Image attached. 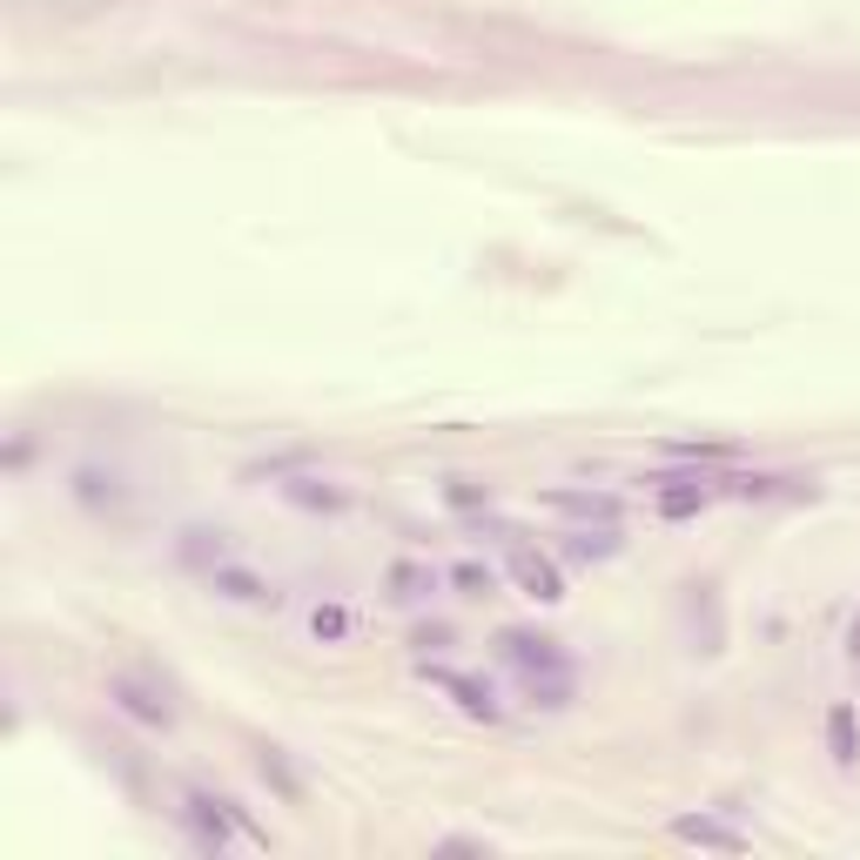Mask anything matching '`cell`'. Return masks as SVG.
Returning a JSON list of instances; mask_svg holds the SVG:
<instances>
[{
	"label": "cell",
	"mask_w": 860,
	"mask_h": 860,
	"mask_svg": "<svg viewBox=\"0 0 860 860\" xmlns=\"http://www.w3.org/2000/svg\"><path fill=\"white\" fill-rule=\"evenodd\" d=\"M498 653L524 672L531 699L538 706H572V666L552 638H538V632H498Z\"/></svg>",
	"instance_id": "1"
},
{
	"label": "cell",
	"mask_w": 860,
	"mask_h": 860,
	"mask_svg": "<svg viewBox=\"0 0 860 860\" xmlns=\"http://www.w3.org/2000/svg\"><path fill=\"white\" fill-rule=\"evenodd\" d=\"M417 672H423L430 686H438V692H451V699H457V713H471V720H498V699H491V686H477L471 672H457V666H430V659H423Z\"/></svg>",
	"instance_id": "2"
},
{
	"label": "cell",
	"mask_w": 860,
	"mask_h": 860,
	"mask_svg": "<svg viewBox=\"0 0 860 860\" xmlns=\"http://www.w3.org/2000/svg\"><path fill=\"white\" fill-rule=\"evenodd\" d=\"M189 821H195V834H202L208 847H229V840H262L256 827H242V821L229 814V800H208V793H189Z\"/></svg>",
	"instance_id": "3"
},
{
	"label": "cell",
	"mask_w": 860,
	"mask_h": 860,
	"mask_svg": "<svg viewBox=\"0 0 860 860\" xmlns=\"http://www.w3.org/2000/svg\"><path fill=\"white\" fill-rule=\"evenodd\" d=\"M511 578L524 585V599H538V606H558L565 599V578H558V565L552 558H538V552H511Z\"/></svg>",
	"instance_id": "4"
},
{
	"label": "cell",
	"mask_w": 860,
	"mask_h": 860,
	"mask_svg": "<svg viewBox=\"0 0 860 860\" xmlns=\"http://www.w3.org/2000/svg\"><path fill=\"white\" fill-rule=\"evenodd\" d=\"M713 505V484L706 477H659V518H699Z\"/></svg>",
	"instance_id": "5"
},
{
	"label": "cell",
	"mask_w": 860,
	"mask_h": 860,
	"mask_svg": "<svg viewBox=\"0 0 860 860\" xmlns=\"http://www.w3.org/2000/svg\"><path fill=\"white\" fill-rule=\"evenodd\" d=\"M538 505L565 511V518H585V524H619V498L612 491H545Z\"/></svg>",
	"instance_id": "6"
},
{
	"label": "cell",
	"mask_w": 860,
	"mask_h": 860,
	"mask_svg": "<svg viewBox=\"0 0 860 860\" xmlns=\"http://www.w3.org/2000/svg\"><path fill=\"white\" fill-rule=\"evenodd\" d=\"M672 834H679V840H692V847L746 853V834H739V827H726V821H713V814H679V821H672Z\"/></svg>",
	"instance_id": "7"
},
{
	"label": "cell",
	"mask_w": 860,
	"mask_h": 860,
	"mask_svg": "<svg viewBox=\"0 0 860 860\" xmlns=\"http://www.w3.org/2000/svg\"><path fill=\"white\" fill-rule=\"evenodd\" d=\"M108 692H115L122 699V713H135L142 726H169V699H155L142 679H128V672H115V679H108Z\"/></svg>",
	"instance_id": "8"
},
{
	"label": "cell",
	"mask_w": 860,
	"mask_h": 860,
	"mask_svg": "<svg viewBox=\"0 0 860 860\" xmlns=\"http://www.w3.org/2000/svg\"><path fill=\"white\" fill-rule=\"evenodd\" d=\"M215 591H229V599H242V606H262V599H276V591H269L256 572H236V565H223L215 572Z\"/></svg>",
	"instance_id": "9"
},
{
	"label": "cell",
	"mask_w": 860,
	"mask_h": 860,
	"mask_svg": "<svg viewBox=\"0 0 860 860\" xmlns=\"http://www.w3.org/2000/svg\"><path fill=\"white\" fill-rule=\"evenodd\" d=\"M612 552H619L612 524H599V531H578V538H572V558H585V565H591V558H612Z\"/></svg>",
	"instance_id": "10"
},
{
	"label": "cell",
	"mask_w": 860,
	"mask_h": 860,
	"mask_svg": "<svg viewBox=\"0 0 860 860\" xmlns=\"http://www.w3.org/2000/svg\"><path fill=\"white\" fill-rule=\"evenodd\" d=\"M827 746H834V760H840V767L853 760V713H847V706L827 713Z\"/></svg>",
	"instance_id": "11"
},
{
	"label": "cell",
	"mask_w": 860,
	"mask_h": 860,
	"mask_svg": "<svg viewBox=\"0 0 860 860\" xmlns=\"http://www.w3.org/2000/svg\"><path fill=\"white\" fill-rule=\"evenodd\" d=\"M290 498H296V505H316V511H343V491H322V484H309V477L290 484Z\"/></svg>",
	"instance_id": "12"
},
{
	"label": "cell",
	"mask_w": 860,
	"mask_h": 860,
	"mask_svg": "<svg viewBox=\"0 0 860 860\" xmlns=\"http://www.w3.org/2000/svg\"><path fill=\"white\" fill-rule=\"evenodd\" d=\"M309 632H316V638H343V632H350V612H343V606H316Z\"/></svg>",
	"instance_id": "13"
},
{
	"label": "cell",
	"mask_w": 860,
	"mask_h": 860,
	"mask_svg": "<svg viewBox=\"0 0 860 860\" xmlns=\"http://www.w3.org/2000/svg\"><path fill=\"white\" fill-rule=\"evenodd\" d=\"M391 585H397V599H417V591H423L430 578H423L417 565H391Z\"/></svg>",
	"instance_id": "14"
},
{
	"label": "cell",
	"mask_w": 860,
	"mask_h": 860,
	"mask_svg": "<svg viewBox=\"0 0 860 860\" xmlns=\"http://www.w3.org/2000/svg\"><path fill=\"white\" fill-rule=\"evenodd\" d=\"M451 578H457L464 591H477V599H484V591H491V565H457Z\"/></svg>",
	"instance_id": "15"
},
{
	"label": "cell",
	"mask_w": 860,
	"mask_h": 860,
	"mask_svg": "<svg viewBox=\"0 0 860 860\" xmlns=\"http://www.w3.org/2000/svg\"><path fill=\"white\" fill-rule=\"evenodd\" d=\"M451 505H484V491H477V484H464V477H457V484H451Z\"/></svg>",
	"instance_id": "16"
}]
</instances>
